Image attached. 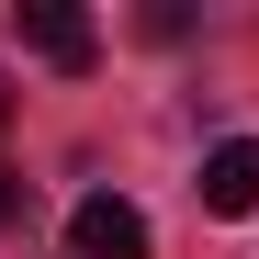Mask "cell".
<instances>
[{"label": "cell", "mask_w": 259, "mask_h": 259, "mask_svg": "<svg viewBox=\"0 0 259 259\" xmlns=\"http://www.w3.org/2000/svg\"><path fill=\"white\" fill-rule=\"evenodd\" d=\"M0 226H23V181H12V169H0Z\"/></svg>", "instance_id": "cell-4"}, {"label": "cell", "mask_w": 259, "mask_h": 259, "mask_svg": "<svg viewBox=\"0 0 259 259\" xmlns=\"http://www.w3.org/2000/svg\"><path fill=\"white\" fill-rule=\"evenodd\" d=\"M0 113H12V79H0Z\"/></svg>", "instance_id": "cell-5"}, {"label": "cell", "mask_w": 259, "mask_h": 259, "mask_svg": "<svg viewBox=\"0 0 259 259\" xmlns=\"http://www.w3.org/2000/svg\"><path fill=\"white\" fill-rule=\"evenodd\" d=\"M23 46L46 57V68H91L102 34H91V12H68V0H23Z\"/></svg>", "instance_id": "cell-2"}, {"label": "cell", "mask_w": 259, "mask_h": 259, "mask_svg": "<svg viewBox=\"0 0 259 259\" xmlns=\"http://www.w3.org/2000/svg\"><path fill=\"white\" fill-rule=\"evenodd\" d=\"M203 214H226V226L259 214V136H226V147L203 158Z\"/></svg>", "instance_id": "cell-3"}, {"label": "cell", "mask_w": 259, "mask_h": 259, "mask_svg": "<svg viewBox=\"0 0 259 259\" xmlns=\"http://www.w3.org/2000/svg\"><path fill=\"white\" fill-rule=\"evenodd\" d=\"M68 248L79 259H147V214L124 203V192H91V203L68 214Z\"/></svg>", "instance_id": "cell-1"}]
</instances>
